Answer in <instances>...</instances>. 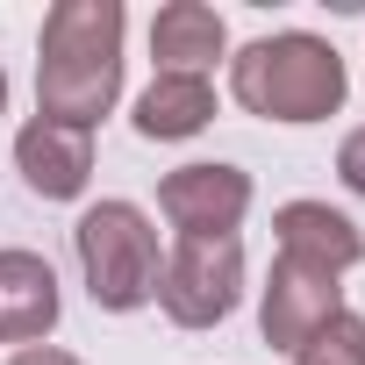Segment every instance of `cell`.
<instances>
[{"instance_id": "obj_15", "label": "cell", "mask_w": 365, "mask_h": 365, "mask_svg": "<svg viewBox=\"0 0 365 365\" xmlns=\"http://www.w3.org/2000/svg\"><path fill=\"white\" fill-rule=\"evenodd\" d=\"M0 115H8V72H0Z\"/></svg>"}, {"instance_id": "obj_8", "label": "cell", "mask_w": 365, "mask_h": 365, "mask_svg": "<svg viewBox=\"0 0 365 365\" xmlns=\"http://www.w3.org/2000/svg\"><path fill=\"white\" fill-rule=\"evenodd\" d=\"M58 272L36 251H0V344H43L58 329Z\"/></svg>"}, {"instance_id": "obj_7", "label": "cell", "mask_w": 365, "mask_h": 365, "mask_svg": "<svg viewBox=\"0 0 365 365\" xmlns=\"http://www.w3.org/2000/svg\"><path fill=\"white\" fill-rule=\"evenodd\" d=\"M15 172L36 201H79L86 179H93V129H72V122H29L15 136Z\"/></svg>"}, {"instance_id": "obj_10", "label": "cell", "mask_w": 365, "mask_h": 365, "mask_svg": "<svg viewBox=\"0 0 365 365\" xmlns=\"http://www.w3.org/2000/svg\"><path fill=\"white\" fill-rule=\"evenodd\" d=\"M222 43H230L222 15L201 8V0H172V8H158V22H150V58L172 79H208V65L222 58Z\"/></svg>"}, {"instance_id": "obj_1", "label": "cell", "mask_w": 365, "mask_h": 365, "mask_svg": "<svg viewBox=\"0 0 365 365\" xmlns=\"http://www.w3.org/2000/svg\"><path fill=\"white\" fill-rule=\"evenodd\" d=\"M122 93V0H58L36 43V115L93 129Z\"/></svg>"}, {"instance_id": "obj_9", "label": "cell", "mask_w": 365, "mask_h": 365, "mask_svg": "<svg viewBox=\"0 0 365 365\" xmlns=\"http://www.w3.org/2000/svg\"><path fill=\"white\" fill-rule=\"evenodd\" d=\"M272 230H279V251H287V258H308V265H322V272H336V279L365 258L358 222L336 215L329 201H287V208L272 215Z\"/></svg>"}, {"instance_id": "obj_2", "label": "cell", "mask_w": 365, "mask_h": 365, "mask_svg": "<svg viewBox=\"0 0 365 365\" xmlns=\"http://www.w3.org/2000/svg\"><path fill=\"white\" fill-rule=\"evenodd\" d=\"M344 58L322 43V36H258L230 58V93L237 108L265 115V122H322L344 108Z\"/></svg>"}, {"instance_id": "obj_12", "label": "cell", "mask_w": 365, "mask_h": 365, "mask_svg": "<svg viewBox=\"0 0 365 365\" xmlns=\"http://www.w3.org/2000/svg\"><path fill=\"white\" fill-rule=\"evenodd\" d=\"M294 365H365V315H336L329 329H315L301 351H294Z\"/></svg>"}, {"instance_id": "obj_14", "label": "cell", "mask_w": 365, "mask_h": 365, "mask_svg": "<svg viewBox=\"0 0 365 365\" xmlns=\"http://www.w3.org/2000/svg\"><path fill=\"white\" fill-rule=\"evenodd\" d=\"M8 365H79L72 351H58V344H29V351H15Z\"/></svg>"}, {"instance_id": "obj_4", "label": "cell", "mask_w": 365, "mask_h": 365, "mask_svg": "<svg viewBox=\"0 0 365 365\" xmlns=\"http://www.w3.org/2000/svg\"><path fill=\"white\" fill-rule=\"evenodd\" d=\"M244 294V244L237 237H179L158 272V308L179 329H215Z\"/></svg>"}, {"instance_id": "obj_5", "label": "cell", "mask_w": 365, "mask_h": 365, "mask_svg": "<svg viewBox=\"0 0 365 365\" xmlns=\"http://www.w3.org/2000/svg\"><path fill=\"white\" fill-rule=\"evenodd\" d=\"M344 315V287H336V272H322V265H308V258H272V279H265V301H258V329H265V344L272 351H301L315 329H329Z\"/></svg>"}, {"instance_id": "obj_11", "label": "cell", "mask_w": 365, "mask_h": 365, "mask_svg": "<svg viewBox=\"0 0 365 365\" xmlns=\"http://www.w3.org/2000/svg\"><path fill=\"white\" fill-rule=\"evenodd\" d=\"M208 122H215V86H208V79H172V72H158V79L143 86V101H136V129H143L150 143L201 136Z\"/></svg>"}, {"instance_id": "obj_3", "label": "cell", "mask_w": 365, "mask_h": 365, "mask_svg": "<svg viewBox=\"0 0 365 365\" xmlns=\"http://www.w3.org/2000/svg\"><path fill=\"white\" fill-rule=\"evenodd\" d=\"M72 251H79V272H86V294L93 308L108 315H129L143 301H158V230L136 201H93L72 230Z\"/></svg>"}, {"instance_id": "obj_6", "label": "cell", "mask_w": 365, "mask_h": 365, "mask_svg": "<svg viewBox=\"0 0 365 365\" xmlns=\"http://www.w3.org/2000/svg\"><path fill=\"white\" fill-rule=\"evenodd\" d=\"M158 208L179 237H237V222L251 215V172L237 165H179L165 172Z\"/></svg>"}, {"instance_id": "obj_13", "label": "cell", "mask_w": 365, "mask_h": 365, "mask_svg": "<svg viewBox=\"0 0 365 365\" xmlns=\"http://www.w3.org/2000/svg\"><path fill=\"white\" fill-rule=\"evenodd\" d=\"M336 179L351 194H365V129H351L344 143H336Z\"/></svg>"}]
</instances>
